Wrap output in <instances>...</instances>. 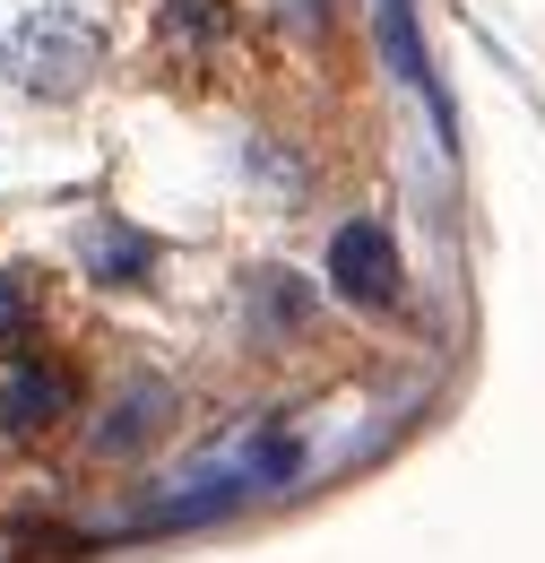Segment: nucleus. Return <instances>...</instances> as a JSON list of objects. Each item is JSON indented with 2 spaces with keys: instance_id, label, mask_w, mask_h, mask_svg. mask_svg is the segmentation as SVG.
I'll return each instance as SVG.
<instances>
[{
  "instance_id": "f257e3e1",
  "label": "nucleus",
  "mask_w": 545,
  "mask_h": 563,
  "mask_svg": "<svg viewBox=\"0 0 545 563\" xmlns=\"http://www.w3.org/2000/svg\"><path fill=\"white\" fill-rule=\"evenodd\" d=\"M0 70L18 96H44V104H69L87 78L104 70V35L78 18V9H35L0 35Z\"/></svg>"
},
{
  "instance_id": "7ed1b4c3",
  "label": "nucleus",
  "mask_w": 545,
  "mask_h": 563,
  "mask_svg": "<svg viewBox=\"0 0 545 563\" xmlns=\"http://www.w3.org/2000/svg\"><path fill=\"white\" fill-rule=\"evenodd\" d=\"M330 278H338L346 303H399V243H390V225H372V217L338 225Z\"/></svg>"
},
{
  "instance_id": "0eeeda50",
  "label": "nucleus",
  "mask_w": 545,
  "mask_h": 563,
  "mask_svg": "<svg viewBox=\"0 0 545 563\" xmlns=\"http://www.w3.org/2000/svg\"><path fill=\"white\" fill-rule=\"evenodd\" d=\"M35 269H0V355L35 347Z\"/></svg>"
},
{
  "instance_id": "f03ea898",
  "label": "nucleus",
  "mask_w": 545,
  "mask_h": 563,
  "mask_svg": "<svg viewBox=\"0 0 545 563\" xmlns=\"http://www.w3.org/2000/svg\"><path fill=\"white\" fill-rule=\"evenodd\" d=\"M69 417V373L62 364H44V355H0V433L9 442H26V433H44V424Z\"/></svg>"
},
{
  "instance_id": "423d86ee",
  "label": "nucleus",
  "mask_w": 545,
  "mask_h": 563,
  "mask_svg": "<svg viewBox=\"0 0 545 563\" xmlns=\"http://www.w3.org/2000/svg\"><path fill=\"white\" fill-rule=\"evenodd\" d=\"M381 44H390V70L408 78L415 96L442 113V131H451V104H442V87H433V62H424V44H415V0H381Z\"/></svg>"
},
{
  "instance_id": "39448f33",
  "label": "nucleus",
  "mask_w": 545,
  "mask_h": 563,
  "mask_svg": "<svg viewBox=\"0 0 545 563\" xmlns=\"http://www.w3.org/2000/svg\"><path fill=\"white\" fill-rule=\"evenodd\" d=\"M78 261H87L104 286H138L156 269V243H147L138 225H122V217H96V225L78 234Z\"/></svg>"
},
{
  "instance_id": "20e7f679",
  "label": "nucleus",
  "mask_w": 545,
  "mask_h": 563,
  "mask_svg": "<svg viewBox=\"0 0 545 563\" xmlns=\"http://www.w3.org/2000/svg\"><path fill=\"white\" fill-rule=\"evenodd\" d=\"M156 53L182 62V70H208L225 53V0H165L156 18Z\"/></svg>"
}]
</instances>
